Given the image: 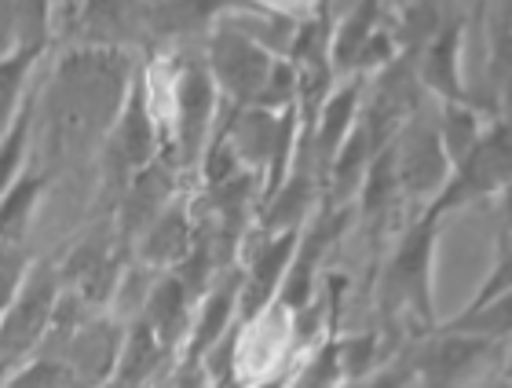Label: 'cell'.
I'll use <instances>...</instances> for the list:
<instances>
[{
    "label": "cell",
    "mask_w": 512,
    "mask_h": 388,
    "mask_svg": "<svg viewBox=\"0 0 512 388\" xmlns=\"http://www.w3.org/2000/svg\"><path fill=\"white\" fill-rule=\"evenodd\" d=\"M132 77V59L121 48L88 44L81 52L66 55L55 70V99L48 103L55 147L66 154L99 136H110Z\"/></svg>",
    "instance_id": "cell-1"
},
{
    "label": "cell",
    "mask_w": 512,
    "mask_h": 388,
    "mask_svg": "<svg viewBox=\"0 0 512 388\" xmlns=\"http://www.w3.org/2000/svg\"><path fill=\"white\" fill-rule=\"evenodd\" d=\"M436 231L439 220L428 213H417L414 224L406 227L395 253L384 264L381 275V312L388 326L399 319H417L425 330H436V297H432V271H436Z\"/></svg>",
    "instance_id": "cell-2"
},
{
    "label": "cell",
    "mask_w": 512,
    "mask_h": 388,
    "mask_svg": "<svg viewBox=\"0 0 512 388\" xmlns=\"http://www.w3.org/2000/svg\"><path fill=\"white\" fill-rule=\"evenodd\" d=\"M169 103V162L176 154L183 169H194L202 165L205 147L216 136V110L224 103L205 59H183L180 66H172Z\"/></svg>",
    "instance_id": "cell-3"
},
{
    "label": "cell",
    "mask_w": 512,
    "mask_h": 388,
    "mask_svg": "<svg viewBox=\"0 0 512 388\" xmlns=\"http://www.w3.org/2000/svg\"><path fill=\"white\" fill-rule=\"evenodd\" d=\"M512 187V118H491L483 136L465 158L450 169L447 187L421 213L443 220L447 213L480 198H502Z\"/></svg>",
    "instance_id": "cell-4"
},
{
    "label": "cell",
    "mask_w": 512,
    "mask_h": 388,
    "mask_svg": "<svg viewBox=\"0 0 512 388\" xmlns=\"http://www.w3.org/2000/svg\"><path fill=\"white\" fill-rule=\"evenodd\" d=\"M392 154L403 202L417 205V213H421V209L436 202V194L447 187L450 169H454L447 158V147H443V136H439L436 103L432 99L395 132Z\"/></svg>",
    "instance_id": "cell-5"
},
{
    "label": "cell",
    "mask_w": 512,
    "mask_h": 388,
    "mask_svg": "<svg viewBox=\"0 0 512 388\" xmlns=\"http://www.w3.org/2000/svg\"><path fill=\"white\" fill-rule=\"evenodd\" d=\"M205 66L216 81V92L231 107H253L264 88L271 66L278 55H271L264 44H256L235 22H213L205 33Z\"/></svg>",
    "instance_id": "cell-6"
},
{
    "label": "cell",
    "mask_w": 512,
    "mask_h": 388,
    "mask_svg": "<svg viewBox=\"0 0 512 388\" xmlns=\"http://www.w3.org/2000/svg\"><path fill=\"white\" fill-rule=\"evenodd\" d=\"M63 293V275L52 264H30L22 290L15 293L11 308L0 319V363L26 359L33 348L44 345L52 330L55 304Z\"/></svg>",
    "instance_id": "cell-7"
},
{
    "label": "cell",
    "mask_w": 512,
    "mask_h": 388,
    "mask_svg": "<svg viewBox=\"0 0 512 388\" xmlns=\"http://www.w3.org/2000/svg\"><path fill=\"white\" fill-rule=\"evenodd\" d=\"M465 33H469V15L454 11L443 22V30L425 44V52L417 55L414 74L432 103H465V99H472L469 85H465V70H461Z\"/></svg>",
    "instance_id": "cell-8"
},
{
    "label": "cell",
    "mask_w": 512,
    "mask_h": 388,
    "mask_svg": "<svg viewBox=\"0 0 512 388\" xmlns=\"http://www.w3.org/2000/svg\"><path fill=\"white\" fill-rule=\"evenodd\" d=\"M165 154V143H161V125L150 110L147 85L143 77H132V88L125 96V107H121L114 129H110V158L121 162V180H128L147 169L150 162H158Z\"/></svg>",
    "instance_id": "cell-9"
},
{
    "label": "cell",
    "mask_w": 512,
    "mask_h": 388,
    "mask_svg": "<svg viewBox=\"0 0 512 388\" xmlns=\"http://www.w3.org/2000/svg\"><path fill=\"white\" fill-rule=\"evenodd\" d=\"M491 341L472 334H454V330H432L425 345L410 356V367H414V378H421L425 388H465L469 374L480 367L487 352H491Z\"/></svg>",
    "instance_id": "cell-10"
},
{
    "label": "cell",
    "mask_w": 512,
    "mask_h": 388,
    "mask_svg": "<svg viewBox=\"0 0 512 388\" xmlns=\"http://www.w3.org/2000/svg\"><path fill=\"white\" fill-rule=\"evenodd\" d=\"M121 345H125V330L114 319H85L66 337L59 356L70 363L81 388H107L118 370Z\"/></svg>",
    "instance_id": "cell-11"
},
{
    "label": "cell",
    "mask_w": 512,
    "mask_h": 388,
    "mask_svg": "<svg viewBox=\"0 0 512 388\" xmlns=\"http://www.w3.org/2000/svg\"><path fill=\"white\" fill-rule=\"evenodd\" d=\"M366 81L370 77H348L344 85L330 88V96L322 99V107L311 118V165H315L319 180L326 176V165L341 151V143L348 140V132L355 129V121L363 114Z\"/></svg>",
    "instance_id": "cell-12"
},
{
    "label": "cell",
    "mask_w": 512,
    "mask_h": 388,
    "mask_svg": "<svg viewBox=\"0 0 512 388\" xmlns=\"http://www.w3.org/2000/svg\"><path fill=\"white\" fill-rule=\"evenodd\" d=\"M198 312L191 319V334H187V345H183V363H198L220 348V341L227 337V330L235 326L238 308H242V271L238 275H224L220 282H213L209 290L198 297L194 304Z\"/></svg>",
    "instance_id": "cell-13"
},
{
    "label": "cell",
    "mask_w": 512,
    "mask_h": 388,
    "mask_svg": "<svg viewBox=\"0 0 512 388\" xmlns=\"http://www.w3.org/2000/svg\"><path fill=\"white\" fill-rule=\"evenodd\" d=\"M480 37L487 41V107L512 118V0H491Z\"/></svg>",
    "instance_id": "cell-14"
},
{
    "label": "cell",
    "mask_w": 512,
    "mask_h": 388,
    "mask_svg": "<svg viewBox=\"0 0 512 388\" xmlns=\"http://www.w3.org/2000/svg\"><path fill=\"white\" fill-rule=\"evenodd\" d=\"M194 304L198 301L191 297V290L183 286L176 271H161L158 282H150L147 301H143V315H139V319L154 330V337L165 345L169 356L187 341V334H191Z\"/></svg>",
    "instance_id": "cell-15"
},
{
    "label": "cell",
    "mask_w": 512,
    "mask_h": 388,
    "mask_svg": "<svg viewBox=\"0 0 512 388\" xmlns=\"http://www.w3.org/2000/svg\"><path fill=\"white\" fill-rule=\"evenodd\" d=\"M278 118H282V114H271V110H264V107H231L227 121L220 125L224 136L231 140V147H235L242 169H249L256 180H264L267 165L275 158Z\"/></svg>",
    "instance_id": "cell-16"
},
{
    "label": "cell",
    "mask_w": 512,
    "mask_h": 388,
    "mask_svg": "<svg viewBox=\"0 0 512 388\" xmlns=\"http://www.w3.org/2000/svg\"><path fill=\"white\" fill-rule=\"evenodd\" d=\"M194 238H198V227L191 220V209L183 202H169L154 216V224L139 235V264L158 271L176 268L191 253Z\"/></svg>",
    "instance_id": "cell-17"
},
{
    "label": "cell",
    "mask_w": 512,
    "mask_h": 388,
    "mask_svg": "<svg viewBox=\"0 0 512 388\" xmlns=\"http://www.w3.org/2000/svg\"><path fill=\"white\" fill-rule=\"evenodd\" d=\"M388 22L381 0H355V8L330 30V66L337 77L359 74V59Z\"/></svg>",
    "instance_id": "cell-18"
},
{
    "label": "cell",
    "mask_w": 512,
    "mask_h": 388,
    "mask_svg": "<svg viewBox=\"0 0 512 388\" xmlns=\"http://www.w3.org/2000/svg\"><path fill=\"white\" fill-rule=\"evenodd\" d=\"M374 140H370V132L363 125V114L355 121V129L348 132V140L341 143V151L333 154V162L326 165V176H322V187H326V202L330 209H348L352 198H359V187L366 180V169L374 162Z\"/></svg>",
    "instance_id": "cell-19"
},
{
    "label": "cell",
    "mask_w": 512,
    "mask_h": 388,
    "mask_svg": "<svg viewBox=\"0 0 512 388\" xmlns=\"http://www.w3.org/2000/svg\"><path fill=\"white\" fill-rule=\"evenodd\" d=\"M399 202H403V191H399V176H395V154L392 143H384L374 154L370 169H366L363 187H359V216H363L374 242H381L384 224H388V216Z\"/></svg>",
    "instance_id": "cell-20"
},
{
    "label": "cell",
    "mask_w": 512,
    "mask_h": 388,
    "mask_svg": "<svg viewBox=\"0 0 512 388\" xmlns=\"http://www.w3.org/2000/svg\"><path fill=\"white\" fill-rule=\"evenodd\" d=\"M165 345H161L154 330H150L143 319L125 330V345H121L118 356V370H114V388H147V381L154 378V370L165 363Z\"/></svg>",
    "instance_id": "cell-21"
},
{
    "label": "cell",
    "mask_w": 512,
    "mask_h": 388,
    "mask_svg": "<svg viewBox=\"0 0 512 388\" xmlns=\"http://www.w3.org/2000/svg\"><path fill=\"white\" fill-rule=\"evenodd\" d=\"M44 48H30V44H15L8 52H0V136L11 129L15 114L22 110L26 96H30V74Z\"/></svg>",
    "instance_id": "cell-22"
},
{
    "label": "cell",
    "mask_w": 512,
    "mask_h": 388,
    "mask_svg": "<svg viewBox=\"0 0 512 388\" xmlns=\"http://www.w3.org/2000/svg\"><path fill=\"white\" fill-rule=\"evenodd\" d=\"M439 330H454V334H472L483 341H512V290L498 293L491 301L476 304V308H461L454 319L439 323Z\"/></svg>",
    "instance_id": "cell-23"
},
{
    "label": "cell",
    "mask_w": 512,
    "mask_h": 388,
    "mask_svg": "<svg viewBox=\"0 0 512 388\" xmlns=\"http://www.w3.org/2000/svg\"><path fill=\"white\" fill-rule=\"evenodd\" d=\"M44 176L22 173L8 191L0 194V242H26L30 238L33 213L41 202Z\"/></svg>",
    "instance_id": "cell-24"
},
{
    "label": "cell",
    "mask_w": 512,
    "mask_h": 388,
    "mask_svg": "<svg viewBox=\"0 0 512 388\" xmlns=\"http://www.w3.org/2000/svg\"><path fill=\"white\" fill-rule=\"evenodd\" d=\"M436 121L450 165H458L476 147L483 129H487V118H483L480 107L472 99H465V103H436Z\"/></svg>",
    "instance_id": "cell-25"
},
{
    "label": "cell",
    "mask_w": 512,
    "mask_h": 388,
    "mask_svg": "<svg viewBox=\"0 0 512 388\" xmlns=\"http://www.w3.org/2000/svg\"><path fill=\"white\" fill-rule=\"evenodd\" d=\"M33 121H37V96H26L22 110L15 114L11 121V129L0 136V194L8 191L15 180H19L26 169V147H30V136H33Z\"/></svg>",
    "instance_id": "cell-26"
},
{
    "label": "cell",
    "mask_w": 512,
    "mask_h": 388,
    "mask_svg": "<svg viewBox=\"0 0 512 388\" xmlns=\"http://www.w3.org/2000/svg\"><path fill=\"white\" fill-rule=\"evenodd\" d=\"M4 388H81L63 356H37L4 381Z\"/></svg>",
    "instance_id": "cell-27"
},
{
    "label": "cell",
    "mask_w": 512,
    "mask_h": 388,
    "mask_svg": "<svg viewBox=\"0 0 512 388\" xmlns=\"http://www.w3.org/2000/svg\"><path fill=\"white\" fill-rule=\"evenodd\" d=\"M341 359H337V334L326 337V345L315 348V356L304 363V367L293 374L289 388H341Z\"/></svg>",
    "instance_id": "cell-28"
},
{
    "label": "cell",
    "mask_w": 512,
    "mask_h": 388,
    "mask_svg": "<svg viewBox=\"0 0 512 388\" xmlns=\"http://www.w3.org/2000/svg\"><path fill=\"white\" fill-rule=\"evenodd\" d=\"M26 271H30L26 242H0V319H4V312L11 308L15 293L22 290Z\"/></svg>",
    "instance_id": "cell-29"
},
{
    "label": "cell",
    "mask_w": 512,
    "mask_h": 388,
    "mask_svg": "<svg viewBox=\"0 0 512 388\" xmlns=\"http://www.w3.org/2000/svg\"><path fill=\"white\" fill-rule=\"evenodd\" d=\"M337 359H341L344 381H359L377 370V334H355L337 341Z\"/></svg>",
    "instance_id": "cell-30"
},
{
    "label": "cell",
    "mask_w": 512,
    "mask_h": 388,
    "mask_svg": "<svg viewBox=\"0 0 512 388\" xmlns=\"http://www.w3.org/2000/svg\"><path fill=\"white\" fill-rule=\"evenodd\" d=\"M487 4H491V0H476V8H472V22H476V33L483 30V15H487Z\"/></svg>",
    "instance_id": "cell-31"
},
{
    "label": "cell",
    "mask_w": 512,
    "mask_h": 388,
    "mask_svg": "<svg viewBox=\"0 0 512 388\" xmlns=\"http://www.w3.org/2000/svg\"><path fill=\"white\" fill-rule=\"evenodd\" d=\"M476 388H512V378H494V381H483V385H476Z\"/></svg>",
    "instance_id": "cell-32"
},
{
    "label": "cell",
    "mask_w": 512,
    "mask_h": 388,
    "mask_svg": "<svg viewBox=\"0 0 512 388\" xmlns=\"http://www.w3.org/2000/svg\"><path fill=\"white\" fill-rule=\"evenodd\" d=\"M384 11H395V8H403V4H410V0H381Z\"/></svg>",
    "instance_id": "cell-33"
},
{
    "label": "cell",
    "mask_w": 512,
    "mask_h": 388,
    "mask_svg": "<svg viewBox=\"0 0 512 388\" xmlns=\"http://www.w3.org/2000/svg\"><path fill=\"white\" fill-rule=\"evenodd\" d=\"M505 378H512V352H509V359H505Z\"/></svg>",
    "instance_id": "cell-34"
},
{
    "label": "cell",
    "mask_w": 512,
    "mask_h": 388,
    "mask_svg": "<svg viewBox=\"0 0 512 388\" xmlns=\"http://www.w3.org/2000/svg\"><path fill=\"white\" fill-rule=\"evenodd\" d=\"M0 52H8V48H4V44H0Z\"/></svg>",
    "instance_id": "cell-35"
},
{
    "label": "cell",
    "mask_w": 512,
    "mask_h": 388,
    "mask_svg": "<svg viewBox=\"0 0 512 388\" xmlns=\"http://www.w3.org/2000/svg\"><path fill=\"white\" fill-rule=\"evenodd\" d=\"M77 4H81V0H77Z\"/></svg>",
    "instance_id": "cell-36"
}]
</instances>
